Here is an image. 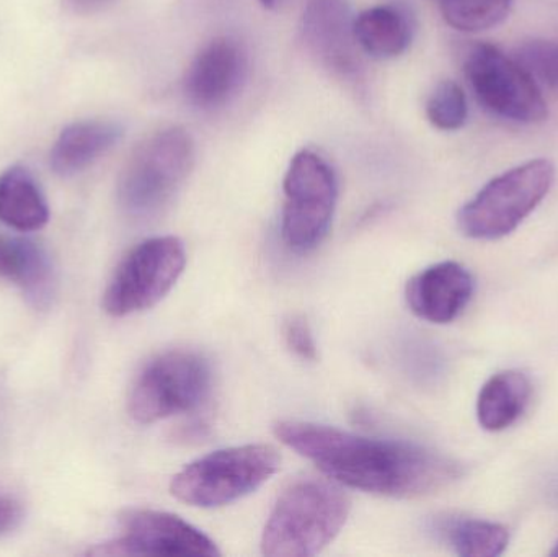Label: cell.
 Instances as JSON below:
<instances>
[{
  "instance_id": "11",
  "label": "cell",
  "mask_w": 558,
  "mask_h": 557,
  "mask_svg": "<svg viewBox=\"0 0 558 557\" xmlns=\"http://www.w3.org/2000/svg\"><path fill=\"white\" fill-rule=\"evenodd\" d=\"M301 36L322 68L341 81L361 82L363 58L347 0H308L302 13Z\"/></svg>"
},
{
  "instance_id": "2",
  "label": "cell",
  "mask_w": 558,
  "mask_h": 557,
  "mask_svg": "<svg viewBox=\"0 0 558 557\" xmlns=\"http://www.w3.org/2000/svg\"><path fill=\"white\" fill-rule=\"evenodd\" d=\"M351 499L331 480L304 476L279 494L262 535V553L270 557L315 556L347 523Z\"/></svg>"
},
{
  "instance_id": "9",
  "label": "cell",
  "mask_w": 558,
  "mask_h": 557,
  "mask_svg": "<svg viewBox=\"0 0 558 557\" xmlns=\"http://www.w3.org/2000/svg\"><path fill=\"white\" fill-rule=\"evenodd\" d=\"M464 74L478 104L495 117L514 123L546 120V100L526 69L497 46L477 43L464 56Z\"/></svg>"
},
{
  "instance_id": "24",
  "label": "cell",
  "mask_w": 558,
  "mask_h": 557,
  "mask_svg": "<svg viewBox=\"0 0 558 557\" xmlns=\"http://www.w3.org/2000/svg\"><path fill=\"white\" fill-rule=\"evenodd\" d=\"M23 519V509L15 497L0 494V536L9 535Z\"/></svg>"
},
{
  "instance_id": "23",
  "label": "cell",
  "mask_w": 558,
  "mask_h": 557,
  "mask_svg": "<svg viewBox=\"0 0 558 557\" xmlns=\"http://www.w3.org/2000/svg\"><path fill=\"white\" fill-rule=\"evenodd\" d=\"M282 339H284L286 347L298 359L304 360V362L317 360V342H315L311 324L302 314H291L286 317L284 324H282Z\"/></svg>"
},
{
  "instance_id": "25",
  "label": "cell",
  "mask_w": 558,
  "mask_h": 557,
  "mask_svg": "<svg viewBox=\"0 0 558 557\" xmlns=\"http://www.w3.org/2000/svg\"><path fill=\"white\" fill-rule=\"evenodd\" d=\"M69 5L77 12H94V10L100 9L104 3L108 0H68Z\"/></svg>"
},
{
  "instance_id": "27",
  "label": "cell",
  "mask_w": 558,
  "mask_h": 557,
  "mask_svg": "<svg viewBox=\"0 0 558 557\" xmlns=\"http://www.w3.org/2000/svg\"><path fill=\"white\" fill-rule=\"evenodd\" d=\"M550 556L558 557V542L556 543V546H554L553 552H550Z\"/></svg>"
},
{
  "instance_id": "19",
  "label": "cell",
  "mask_w": 558,
  "mask_h": 557,
  "mask_svg": "<svg viewBox=\"0 0 558 557\" xmlns=\"http://www.w3.org/2000/svg\"><path fill=\"white\" fill-rule=\"evenodd\" d=\"M439 535L462 557H497L507 552L510 532L500 523L478 519H448L436 526Z\"/></svg>"
},
{
  "instance_id": "5",
  "label": "cell",
  "mask_w": 558,
  "mask_h": 557,
  "mask_svg": "<svg viewBox=\"0 0 558 557\" xmlns=\"http://www.w3.org/2000/svg\"><path fill=\"white\" fill-rule=\"evenodd\" d=\"M554 179L556 169L547 159L530 160L495 177L459 209V229L474 241L511 234L546 198Z\"/></svg>"
},
{
  "instance_id": "16",
  "label": "cell",
  "mask_w": 558,
  "mask_h": 557,
  "mask_svg": "<svg viewBox=\"0 0 558 557\" xmlns=\"http://www.w3.org/2000/svg\"><path fill=\"white\" fill-rule=\"evenodd\" d=\"M415 22L399 3H380L354 16V35L361 51L376 59H392L412 45Z\"/></svg>"
},
{
  "instance_id": "12",
  "label": "cell",
  "mask_w": 558,
  "mask_h": 557,
  "mask_svg": "<svg viewBox=\"0 0 558 557\" xmlns=\"http://www.w3.org/2000/svg\"><path fill=\"white\" fill-rule=\"evenodd\" d=\"M247 69V52L238 39H213L203 46L186 72V97L202 110H218L239 94Z\"/></svg>"
},
{
  "instance_id": "10",
  "label": "cell",
  "mask_w": 558,
  "mask_h": 557,
  "mask_svg": "<svg viewBox=\"0 0 558 557\" xmlns=\"http://www.w3.org/2000/svg\"><path fill=\"white\" fill-rule=\"evenodd\" d=\"M121 536L88 552L92 556H219L208 535L180 517L150 509L121 513Z\"/></svg>"
},
{
  "instance_id": "3",
  "label": "cell",
  "mask_w": 558,
  "mask_h": 557,
  "mask_svg": "<svg viewBox=\"0 0 558 557\" xmlns=\"http://www.w3.org/2000/svg\"><path fill=\"white\" fill-rule=\"evenodd\" d=\"M281 457L271 445L225 448L186 464L170 483L180 502L198 509H218L260 489L278 473Z\"/></svg>"
},
{
  "instance_id": "13",
  "label": "cell",
  "mask_w": 558,
  "mask_h": 557,
  "mask_svg": "<svg viewBox=\"0 0 558 557\" xmlns=\"http://www.w3.org/2000/svg\"><path fill=\"white\" fill-rule=\"evenodd\" d=\"M475 281L458 262H439L410 278L405 300L410 311L432 324H449L471 303Z\"/></svg>"
},
{
  "instance_id": "18",
  "label": "cell",
  "mask_w": 558,
  "mask_h": 557,
  "mask_svg": "<svg viewBox=\"0 0 558 557\" xmlns=\"http://www.w3.org/2000/svg\"><path fill=\"white\" fill-rule=\"evenodd\" d=\"M48 219V203L32 173L20 166L7 169L0 175V221L16 231L32 232L45 228Z\"/></svg>"
},
{
  "instance_id": "21",
  "label": "cell",
  "mask_w": 558,
  "mask_h": 557,
  "mask_svg": "<svg viewBox=\"0 0 558 557\" xmlns=\"http://www.w3.org/2000/svg\"><path fill=\"white\" fill-rule=\"evenodd\" d=\"M426 117L433 126L441 131H456L464 126L469 117L464 88L454 81L436 85L426 104Z\"/></svg>"
},
{
  "instance_id": "22",
  "label": "cell",
  "mask_w": 558,
  "mask_h": 557,
  "mask_svg": "<svg viewBox=\"0 0 558 557\" xmlns=\"http://www.w3.org/2000/svg\"><path fill=\"white\" fill-rule=\"evenodd\" d=\"M513 58L537 85L558 90V39H527L514 49Z\"/></svg>"
},
{
  "instance_id": "26",
  "label": "cell",
  "mask_w": 558,
  "mask_h": 557,
  "mask_svg": "<svg viewBox=\"0 0 558 557\" xmlns=\"http://www.w3.org/2000/svg\"><path fill=\"white\" fill-rule=\"evenodd\" d=\"M262 5L267 7V9H275L278 3H281V0H258Z\"/></svg>"
},
{
  "instance_id": "1",
  "label": "cell",
  "mask_w": 558,
  "mask_h": 557,
  "mask_svg": "<svg viewBox=\"0 0 558 557\" xmlns=\"http://www.w3.org/2000/svg\"><path fill=\"white\" fill-rule=\"evenodd\" d=\"M275 435L328 480L376 496L415 499L462 476L458 461L409 441L364 437L304 421H279Z\"/></svg>"
},
{
  "instance_id": "20",
  "label": "cell",
  "mask_w": 558,
  "mask_h": 557,
  "mask_svg": "<svg viewBox=\"0 0 558 557\" xmlns=\"http://www.w3.org/2000/svg\"><path fill=\"white\" fill-rule=\"evenodd\" d=\"M446 23L464 33L484 32L504 23L511 0H439Z\"/></svg>"
},
{
  "instance_id": "4",
  "label": "cell",
  "mask_w": 558,
  "mask_h": 557,
  "mask_svg": "<svg viewBox=\"0 0 558 557\" xmlns=\"http://www.w3.org/2000/svg\"><path fill=\"white\" fill-rule=\"evenodd\" d=\"M193 164L195 143L183 128H166L147 137L121 172V208L133 218L159 215L189 179Z\"/></svg>"
},
{
  "instance_id": "14",
  "label": "cell",
  "mask_w": 558,
  "mask_h": 557,
  "mask_svg": "<svg viewBox=\"0 0 558 557\" xmlns=\"http://www.w3.org/2000/svg\"><path fill=\"white\" fill-rule=\"evenodd\" d=\"M0 277L22 288L36 310H48L56 293L54 268L45 249L28 239L0 234Z\"/></svg>"
},
{
  "instance_id": "15",
  "label": "cell",
  "mask_w": 558,
  "mask_h": 557,
  "mask_svg": "<svg viewBox=\"0 0 558 557\" xmlns=\"http://www.w3.org/2000/svg\"><path fill=\"white\" fill-rule=\"evenodd\" d=\"M123 126L114 121H77L62 130L51 149V167L58 175L82 172L123 137Z\"/></svg>"
},
{
  "instance_id": "8",
  "label": "cell",
  "mask_w": 558,
  "mask_h": 557,
  "mask_svg": "<svg viewBox=\"0 0 558 557\" xmlns=\"http://www.w3.org/2000/svg\"><path fill=\"white\" fill-rule=\"evenodd\" d=\"M185 265V245L179 238L146 239L118 265L104 294V310L126 317L156 306L175 287Z\"/></svg>"
},
{
  "instance_id": "17",
  "label": "cell",
  "mask_w": 558,
  "mask_h": 557,
  "mask_svg": "<svg viewBox=\"0 0 558 557\" xmlns=\"http://www.w3.org/2000/svg\"><path fill=\"white\" fill-rule=\"evenodd\" d=\"M533 385L523 372L507 370L492 376L478 392L477 419L488 432L507 431L526 411Z\"/></svg>"
},
{
  "instance_id": "6",
  "label": "cell",
  "mask_w": 558,
  "mask_h": 557,
  "mask_svg": "<svg viewBox=\"0 0 558 557\" xmlns=\"http://www.w3.org/2000/svg\"><path fill=\"white\" fill-rule=\"evenodd\" d=\"M211 388V365L202 353L169 350L150 360L137 375L128 411L140 424H156L202 408Z\"/></svg>"
},
{
  "instance_id": "7",
  "label": "cell",
  "mask_w": 558,
  "mask_h": 557,
  "mask_svg": "<svg viewBox=\"0 0 558 557\" xmlns=\"http://www.w3.org/2000/svg\"><path fill=\"white\" fill-rule=\"evenodd\" d=\"M282 192V241L295 254H307L330 231L338 202L337 173L317 150H299L289 164Z\"/></svg>"
}]
</instances>
